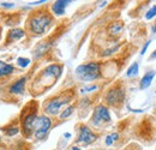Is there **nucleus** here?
Returning <instances> with one entry per match:
<instances>
[{
	"label": "nucleus",
	"mask_w": 156,
	"mask_h": 150,
	"mask_svg": "<svg viewBox=\"0 0 156 150\" xmlns=\"http://www.w3.org/2000/svg\"><path fill=\"white\" fill-rule=\"evenodd\" d=\"M71 1H69V0H59V1H55L53 4V6H52V10H53V12L57 16H61V15L65 13V9H66V6Z\"/></svg>",
	"instance_id": "1a4fd4ad"
},
{
	"label": "nucleus",
	"mask_w": 156,
	"mask_h": 150,
	"mask_svg": "<svg viewBox=\"0 0 156 150\" xmlns=\"http://www.w3.org/2000/svg\"><path fill=\"white\" fill-rule=\"evenodd\" d=\"M149 45H150V41H148V42H147V43H145V46H144V47H143V49H142V52H140V54H142V55H143V54H144V53H145V51H147V48H148V47H149Z\"/></svg>",
	"instance_id": "5701e85b"
},
{
	"label": "nucleus",
	"mask_w": 156,
	"mask_h": 150,
	"mask_svg": "<svg viewBox=\"0 0 156 150\" xmlns=\"http://www.w3.org/2000/svg\"><path fill=\"white\" fill-rule=\"evenodd\" d=\"M118 137H119V134H118V133H112L111 136H108V137L106 138V144H107V145H112V144H113V142L118 139Z\"/></svg>",
	"instance_id": "dca6fc26"
},
{
	"label": "nucleus",
	"mask_w": 156,
	"mask_h": 150,
	"mask_svg": "<svg viewBox=\"0 0 156 150\" xmlns=\"http://www.w3.org/2000/svg\"><path fill=\"white\" fill-rule=\"evenodd\" d=\"M122 30V24L121 23H113L111 27H109V31L112 35H118L120 34Z\"/></svg>",
	"instance_id": "4468645a"
},
{
	"label": "nucleus",
	"mask_w": 156,
	"mask_h": 150,
	"mask_svg": "<svg viewBox=\"0 0 156 150\" xmlns=\"http://www.w3.org/2000/svg\"><path fill=\"white\" fill-rule=\"evenodd\" d=\"M72 150H80V149H79V148H77V147H73V148H72Z\"/></svg>",
	"instance_id": "393cba45"
},
{
	"label": "nucleus",
	"mask_w": 156,
	"mask_h": 150,
	"mask_svg": "<svg viewBox=\"0 0 156 150\" xmlns=\"http://www.w3.org/2000/svg\"><path fill=\"white\" fill-rule=\"evenodd\" d=\"M17 62H18V65H20V67H27L30 64V60L27 59V58H18Z\"/></svg>",
	"instance_id": "a211bd4d"
},
{
	"label": "nucleus",
	"mask_w": 156,
	"mask_h": 150,
	"mask_svg": "<svg viewBox=\"0 0 156 150\" xmlns=\"http://www.w3.org/2000/svg\"><path fill=\"white\" fill-rule=\"evenodd\" d=\"M51 24H52V17L47 13L35 15L30 18V22H29L30 30L36 35H41L46 33L48 28L51 27Z\"/></svg>",
	"instance_id": "f257e3e1"
},
{
	"label": "nucleus",
	"mask_w": 156,
	"mask_h": 150,
	"mask_svg": "<svg viewBox=\"0 0 156 150\" xmlns=\"http://www.w3.org/2000/svg\"><path fill=\"white\" fill-rule=\"evenodd\" d=\"M150 58H151V59H155V58H156V49L154 51V52H153V53H151V55H150Z\"/></svg>",
	"instance_id": "b1692460"
},
{
	"label": "nucleus",
	"mask_w": 156,
	"mask_h": 150,
	"mask_svg": "<svg viewBox=\"0 0 156 150\" xmlns=\"http://www.w3.org/2000/svg\"><path fill=\"white\" fill-rule=\"evenodd\" d=\"M76 75L84 82L94 80L100 76V64L88 62V64L79 65L76 69Z\"/></svg>",
	"instance_id": "f03ea898"
},
{
	"label": "nucleus",
	"mask_w": 156,
	"mask_h": 150,
	"mask_svg": "<svg viewBox=\"0 0 156 150\" xmlns=\"http://www.w3.org/2000/svg\"><path fill=\"white\" fill-rule=\"evenodd\" d=\"M51 125H52V121L49 118L40 116L36 121V125H35V137L39 139H42L47 134V132L49 131Z\"/></svg>",
	"instance_id": "7ed1b4c3"
},
{
	"label": "nucleus",
	"mask_w": 156,
	"mask_h": 150,
	"mask_svg": "<svg viewBox=\"0 0 156 150\" xmlns=\"http://www.w3.org/2000/svg\"><path fill=\"white\" fill-rule=\"evenodd\" d=\"M155 73H156L155 71H150V72L145 73V75L142 77L140 84H139V88H140L142 90H144V89H147V88L150 87V84H151V82H153V79H154V77H155Z\"/></svg>",
	"instance_id": "9d476101"
},
{
	"label": "nucleus",
	"mask_w": 156,
	"mask_h": 150,
	"mask_svg": "<svg viewBox=\"0 0 156 150\" xmlns=\"http://www.w3.org/2000/svg\"><path fill=\"white\" fill-rule=\"evenodd\" d=\"M103 121L105 123L111 121L109 112L105 106H98L94 114H93V123H94V125H100Z\"/></svg>",
	"instance_id": "39448f33"
},
{
	"label": "nucleus",
	"mask_w": 156,
	"mask_h": 150,
	"mask_svg": "<svg viewBox=\"0 0 156 150\" xmlns=\"http://www.w3.org/2000/svg\"><path fill=\"white\" fill-rule=\"evenodd\" d=\"M1 5L4 7H13L15 6V4H12V2H1Z\"/></svg>",
	"instance_id": "4be33fe9"
},
{
	"label": "nucleus",
	"mask_w": 156,
	"mask_h": 150,
	"mask_svg": "<svg viewBox=\"0 0 156 150\" xmlns=\"http://www.w3.org/2000/svg\"><path fill=\"white\" fill-rule=\"evenodd\" d=\"M37 119L39 118H37L36 113H30L24 118V120H23V131L27 136H29L33 132V129H35Z\"/></svg>",
	"instance_id": "6e6552de"
},
{
	"label": "nucleus",
	"mask_w": 156,
	"mask_h": 150,
	"mask_svg": "<svg viewBox=\"0 0 156 150\" xmlns=\"http://www.w3.org/2000/svg\"><path fill=\"white\" fill-rule=\"evenodd\" d=\"M122 100H124V89L120 88V87L112 88L106 94V101L111 106H118V105H120L122 102Z\"/></svg>",
	"instance_id": "20e7f679"
},
{
	"label": "nucleus",
	"mask_w": 156,
	"mask_h": 150,
	"mask_svg": "<svg viewBox=\"0 0 156 150\" xmlns=\"http://www.w3.org/2000/svg\"><path fill=\"white\" fill-rule=\"evenodd\" d=\"M72 112H73V107H72V106H71V107H67L64 112L60 114V118H61V119H65V118L70 116V115L72 114Z\"/></svg>",
	"instance_id": "f3484780"
},
{
	"label": "nucleus",
	"mask_w": 156,
	"mask_h": 150,
	"mask_svg": "<svg viewBox=\"0 0 156 150\" xmlns=\"http://www.w3.org/2000/svg\"><path fill=\"white\" fill-rule=\"evenodd\" d=\"M25 35V33L22 30V29H13L7 35V42H12V41H17L22 38L23 36Z\"/></svg>",
	"instance_id": "f8f14e48"
},
{
	"label": "nucleus",
	"mask_w": 156,
	"mask_h": 150,
	"mask_svg": "<svg viewBox=\"0 0 156 150\" xmlns=\"http://www.w3.org/2000/svg\"><path fill=\"white\" fill-rule=\"evenodd\" d=\"M155 16H156V5L155 6H153V7L148 11V13H147L145 17H147V19H151V18H154Z\"/></svg>",
	"instance_id": "6ab92c4d"
},
{
	"label": "nucleus",
	"mask_w": 156,
	"mask_h": 150,
	"mask_svg": "<svg viewBox=\"0 0 156 150\" xmlns=\"http://www.w3.org/2000/svg\"><path fill=\"white\" fill-rule=\"evenodd\" d=\"M25 82H27V78H25V77H23V78L18 79L13 85H11V88H10V93H11V94H16V95L22 94V93L24 91Z\"/></svg>",
	"instance_id": "9b49d317"
},
{
	"label": "nucleus",
	"mask_w": 156,
	"mask_h": 150,
	"mask_svg": "<svg viewBox=\"0 0 156 150\" xmlns=\"http://www.w3.org/2000/svg\"><path fill=\"white\" fill-rule=\"evenodd\" d=\"M98 87L96 85H93V87H88V88H84V89H82V93H85V91H91V90H94V89H96Z\"/></svg>",
	"instance_id": "412c9836"
},
{
	"label": "nucleus",
	"mask_w": 156,
	"mask_h": 150,
	"mask_svg": "<svg viewBox=\"0 0 156 150\" xmlns=\"http://www.w3.org/2000/svg\"><path fill=\"white\" fill-rule=\"evenodd\" d=\"M69 101H70V100H69L67 97H65V98H54V100H52V101H49V102L47 103L44 111L48 113V114L55 115V114H58V113L60 112V108H61L65 103H67Z\"/></svg>",
	"instance_id": "423d86ee"
},
{
	"label": "nucleus",
	"mask_w": 156,
	"mask_h": 150,
	"mask_svg": "<svg viewBox=\"0 0 156 150\" xmlns=\"http://www.w3.org/2000/svg\"><path fill=\"white\" fill-rule=\"evenodd\" d=\"M13 71H15V67L12 65L6 64V62H4V61L0 60V77L11 75Z\"/></svg>",
	"instance_id": "ddd939ff"
},
{
	"label": "nucleus",
	"mask_w": 156,
	"mask_h": 150,
	"mask_svg": "<svg viewBox=\"0 0 156 150\" xmlns=\"http://www.w3.org/2000/svg\"><path fill=\"white\" fill-rule=\"evenodd\" d=\"M96 139V136L93 133V131L87 127V126H80L79 136H78V142L83 144H90Z\"/></svg>",
	"instance_id": "0eeeda50"
},
{
	"label": "nucleus",
	"mask_w": 156,
	"mask_h": 150,
	"mask_svg": "<svg viewBox=\"0 0 156 150\" xmlns=\"http://www.w3.org/2000/svg\"><path fill=\"white\" fill-rule=\"evenodd\" d=\"M138 75V64L137 62H133L130 67H129V70H127V76L129 77H135V76Z\"/></svg>",
	"instance_id": "2eb2a0df"
},
{
	"label": "nucleus",
	"mask_w": 156,
	"mask_h": 150,
	"mask_svg": "<svg viewBox=\"0 0 156 150\" xmlns=\"http://www.w3.org/2000/svg\"><path fill=\"white\" fill-rule=\"evenodd\" d=\"M18 131H20V130H18L17 126H15V127H10V129L6 130V134H7V136H13V134H17Z\"/></svg>",
	"instance_id": "aec40b11"
}]
</instances>
